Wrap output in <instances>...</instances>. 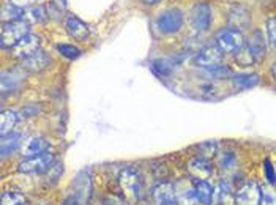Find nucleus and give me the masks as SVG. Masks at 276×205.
<instances>
[{
  "instance_id": "1",
  "label": "nucleus",
  "mask_w": 276,
  "mask_h": 205,
  "mask_svg": "<svg viewBox=\"0 0 276 205\" xmlns=\"http://www.w3.org/2000/svg\"><path fill=\"white\" fill-rule=\"evenodd\" d=\"M118 183L125 196L133 201H136L142 193V174L139 172V169L133 166H128L120 171Z\"/></svg>"
},
{
  "instance_id": "2",
  "label": "nucleus",
  "mask_w": 276,
  "mask_h": 205,
  "mask_svg": "<svg viewBox=\"0 0 276 205\" xmlns=\"http://www.w3.org/2000/svg\"><path fill=\"white\" fill-rule=\"evenodd\" d=\"M30 33V27L25 21H15V23H5L2 27V37H0V45L2 47L13 49L25 35Z\"/></svg>"
},
{
  "instance_id": "3",
  "label": "nucleus",
  "mask_w": 276,
  "mask_h": 205,
  "mask_svg": "<svg viewBox=\"0 0 276 205\" xmlns=\"http://www.w3.org/2000/svg\"><path fill=\"white\" fill-rule=\"evenodd\" d=\"M54 162H55V157L47 152L43 155H38V157L27 158L19 164L18 171L21 174H45L51 171Z\"/></svg>"
},
{
  "instance_id": "4",
  "label": "nucleus",
  "mask_w": 276,
  "mask_h": 205,
  "mask_svg": "<svg viewBox=\"0 0 276 205\" xmlns=\"http://www.w3.org/2000/svg\"><path fill=\"white\" fill-rule=\"evenodd\" d=\"M183 25V13L179 8H169L160 13L157 18V27L161 33H177Z\"/></svg>"
},
{
  "instance_id": "5",
  "label": "nucleus",
  "mask_w": 276,
  "mask_h": 205,
  "mask_svg": "<svg viewBox=\"0 0 276 205\" xmlns=\"http://www.w3.org/2000/svg\"><path fill=\"white\" fill-rule=\"evenodd\" d=\"M216 45L223 52H235L245 46L243 33L235 29H224L216 35Z\"/></svg>"
},
{
  "instance_id": "6",
  "label": "nucleus",
  "mask_w": 276,
  "mask_h": 205,
  "mask_svg": "<svg viewBox=\"0 0 276 205\" xmlns=\"http://www.w3.org/2000/svg\"><path fill=\"white\" fill-rule=\"evenodd\" d=\"M152 205H179L175 186L171 183H157L150 191Z\"/></svg>"
},
{
  "instance_id": "7",
  "label": "nucleus",
  "mask_w": 276,
  "mask_h": 205,
  "mask_svg": "<svg viewBox=\"0 0 276 205\" xmlns=\"http://www.w3.org/2000/svg\"><path fill=\"white\" fill-rule=\"evenodd\" d=\"M191 25L196 32H207L211 25V8L208 3L199 2L191 10Z\"/></svg>"
},
{
  "instance_id": "8",
  "label": "nucleus",
  "mask_w": 276,
  "mask_h": 205,
  "mask_svg": "<svg viewBox=\"0 0 276 205\" xmlns=\"http://www.w3.org/2000/svg\"><path fill=\"white\" fill-rule=\"evenodd\" d=\"M51 148V142L43 137V136H30L25 140H23V145H21V155L25 158H33L38 157V155H43L49 152Z\"/></svg>"
},
{
  "instance_id": "9",
  "label": "nucleus",
  "mask_w": 276,
  "mask_h": 205,
  "mask_svg": "<svg viewBox=\"0 0 276 205\" xmlns=\"http://www.w3.org/2000/svg\"><path fill=\"white\" fill-rule=\"evenodd\" d=\"M25 79V69L21 68H11L6 69L2 73V81H0V89H2V93H13L16 91Z\"/></svg>"
},
{
  "instance_id": "10",
  "label": "nucleus",
  "mask_w": 276,
  "mask_h": 205,
  "mask_svg": "<svg viewBox=\"0 0 276 205\" xmlns=\"http://www.w3.org/2000/svg\"><path fill=\"white\" fill-rule=\"evenodd\" d=\"M221 59H223V51L218 47V45H208L197 51L193 62L197 67L207 68L211 65H216V63L221 62Z\"/></svg>"
},
{
  "instance_id": "11",
  "label": "nucleus",
  "mask_w": 276,
  "mask_h": 205,
  "mask_svg": "<svg viewBox=\"0 0 276 205\" xmlns=\"http://www.w3.org/2000/svg\"><path fill=\"white\" fill-rule=\"evenodd\" d=\"M38 49H40V38L37 37V35L29 33L11 49V54L15 55L16 59L24 60L27 57H30L32 54L37 52Z\"/></svg>"
},
{
  "instance_id": "12",
  "label": "nucleus",
  "mask_w": 276,
  "mask_h": 205,
  "mask_svg": "<svg viewBox=\"0 0 276 205\" xmlns=\"http://www.w3.org/2000/svg\"><path fill=\"white\" fill-rule=\"evenodd\" d=\"M65 29L68 32V35L71 38L77 40V41H87L90 37V29L89 25L84 23L82 19H79L74 15H68L65 19Z\"/></svg>"
},
{
  "instance_id": "13",
  "label": "nucleus",
  "mask_w": 276,
  "mask_h": 205,
  "mask_svg": "<svg viewBox=\"0 0 276 205\" xmlns=\"http://www.w3.org/2000/svg\"><path fill=\"white\" fill-rule=\"evenodd\" d=\"M259 201H260V189L253 182H248L243 186H240L235 194L237 205H259Z\"/></svg>"
},
{
  "instance_id": "14",
  "label": "nucleus",
  "mask_w": 276,
  "mask_h": 205,
  "mask_svg": "<svg viewBox=\"0 0 276 205\" xmlns=\"http://www.w3.org/2000/svg\"><path fill=\"white\" fill-rule=\"evenodd\" d=\"M188 171L194 179L205 180V179H210L211 174H213V166H211L210 159L199 155V157H194L188 161Z\"/></svg>"
},
{
  "instance_id": "15",
  "label": "nucleus",
  "mask_w": 276,
  "mask_h": 205,
  "mask_svg": "<svg viewBox=\"0 0 276 205\" xmlns=\"http://www.w3.org/2000/svg\"><path fill=\"white\" fill-rule=\"evenodd\" d=\"M49 63H51V57H49L45 51L38 49L30 57L24 59L23 63H21V67H23L27 73H40L49 67Z\"/></svg>"
},
{
  "instance_id": "16",
  "label": "nucleus",
  "mask_w": 276,
  "mask_h": 205,
  "mask_svg": "<svg viewBox=\"0 0 276 205\" xmlns=\"http://www.w3.org/2000/svg\"><path fill=\"white\" fill-rule=\"evenodd\" d=\"M193 188H194V193L197 197V202H201L202 205L211 204V201H213V186H211L207 180L194 179Z\"/></svg>"
},
{
  "instance_id": "17",
  "label": "nucleus",
  "mask_w": 276,
  "mask_h": 205,
  "mask_svg": "<svg viewBox=\"0 0 276 205\" xmlns=\"http://www.w3.org/2000/svg\"><path fill=\"white\" fill-rule=\"evenodd\" d=\"M251 23V16L250 11L243 6H233V8L229 11V25L233 27L235 30L238 29H245Z\"/></svg>"
},
{
  "instance_id": "18",
  "label": "nucleus",
  "mask_w": 276,
  "mask_h": 205,
  "mask_svg": "<svg viewBox=\"0 0 276 205\" xmlns=\"http://www.w3.org/2000/svg\"><path fill=\"white\" fill-rule=\"evenodd\" d=\"M21 145H23V134L19 133H10L6 136L2 137V142H0V152H2V157H8L13 155L16 150H21Z\"/></svg>"
},
{
  "instance_id": "19",
  "label": "nucleus",
  "mask_w": 276,
  "mask_h": 205,
  "mask_svg": "<svg viewBox=\"0 0 276 205\" xmlns=\"http://www.w3.org/2000/svg\"><path fill=\"white\" fill-rule=\"evenodd\" d=\"M177 65H179V62H177L175 59H155L150 63L152 71L160 77L171 76L177 69Z\"/></svg>"
},
{
  "instance_id": "20",
  "label": "nucleus",
  "mask_w": 276,
  "mask_h": 205,
  "mask_svg": "<svg viewBox=\"0 0 276 205\" xmlns=\"http://www.w3.org/2000/svg\"><path fill=\"white\" fill-rule=\"evenodd\" d=\"M248 47H250V51L256 62H260L265 57L267 47H265V38H264V35H262V32L257 30L253 33V37L250 38V41H248Z\"/></svg>"
},
{
  "instance_id": "21",
  "label": "nucleus",
  "mask_w": 276,
  "mask_h": 205,
  "mask_svg": "<svg viewBox=\"0 0 276 205\" xmlns=\"http://www.w3.org/2000/svg\"><path fill=\"white\" fill-rule=\"evenodd\" d=\"M19 120V115L15 111H2L0 115V136H6V134L13 133V128L16 126Z\"/></svg>"
},
{
  "instance_id": "22",
  "label": "nucleus",
  "mask_w": 276,
  "mask_h": 205,
  "mask_svg": "<svg viewBox=\"0 0 276 205\" xmlns=\"http://www.w3.org/2000/svg\"><path fill=\"white\" fill-rule=\"evenodd\" d=\"M232 82L238 90H248L257 86L259 76L257 74H235V76H232Z\"/></svg>"
},
{
  "instance_id": "23",
  "label": "nucleus",
  "mask_w": 276,
  "mask_h": 205,
  "mask_svg": "<svg viewBox=\"0 0 276 205\" xmlns=\"http://www.w3.org/2000/svg\"><path fill=\"white\" fill-rule=\"evenodd\" d=\"M204 71L208 79H228V77L232 76V69L228 65H219V63L207 67Z\"/></svg>"
},
{
  "instance_id": "24",
  "label": "nucleus",
  "mask_w": 276,
  "mask_h": 205,
  "mask_svg": "<svg viewBox=\"0 0 276 205\" xmlns=\"http://www.w3.org/2000/svg\"><path fill=\"white\" fill-rule=\"evenodd\" d=\"M23 15H24V10L19 8V6H16V5H13L11 2L3 5V8H2V21L3 23L23 21Z\"/></svg>"
},
{
  "instance_id": "25",
  "label": "nucleus",
  "mask_w": 276,
  "mask_h": 205,
  "mask_svg": "<svg viewBox=\"0 0 276 205\" xmlns=\"http://www.w3.org/2000/svg\"><path fill=\"white\" fill-rule=\"evenodd\" d=\"M0 205H29L24 194L18 193V191H6L2 194Z\"/></svg>"
},
{
  "instance_id": "26",
  "label": "nucleus",
  "mask_w": 276,
  "mask_h": 205,
  "mask_svg": "<svg viewBox=\"0 0 276 205\" xmlns=\"http://www.w3.org/2000/svg\"><path fill=\"white\" fill-rule=\"evenodd\" d=\"M233 59H235V62L238 63V65H243V67H250L251 63L256 62V60H254L253 54H251L250 47H248L246 43H245L243 47H240L238 51L233 52Z\"/></svg>"
},
{
  "instance_id": "27",
  "label": "nucleus",
  "mask_w": 276,
  "mask_h": 205,
  "mask_svg": "<svg viewBox=\"0 0 276 205\" xmlns=\"http://www.w3.org/2000/svg\"><path fill=\"white\" fill-rule=\"evenodd\" d=\"M218 166L221 171H232L233 167L237 166V157H235V153L233 152H224L221 157H219L218 159Z\"/></svg>"
},
{
  "instance_id": "28",
  "label": "nucleus",
  "mask_w": 276,
  "mask_h": 205,
  "mask_svg": "<svg viewBox=\"0 0 276 205\" xmlns=\"http://www.w3.org/2000/svg\"><path fill=\"white\" fill-rule=\"evenodd\" d=\"M177 199H179V205H193L197 197L194 193V188H186V189H177Z\"/></svg>"
},
{
  "instance_id": "29",
  "label": "nucleus",
  "mask_w": 276,
  "mask_h": 205,
  "mask_svg": "<svg viewBox=\"0 0 276 205\" xmlns=\"http://www.w3.org/2000/svg\"><path fill=\"white\" fill-rule=\"evenodd\" d=\"M260 201L259 205H276V193L270 186H259Z\"/></svg>"
},
{
  "instance_id": "30",
  "label": "nucleus",
  "mask_w": 276,
  "mask_h": 205,
  "mask_svg": "<svg viewBox=\"0 0 276 205\" xmlns=\"http://www.w3.org/2000/svg\"><path fill=\"white\" fill-rule=\"evenodd\" d=\"M199 150H201V157L210 159L218 153V142L216 140H207V142H202L199 145Z\"/></svg>"
},
{
  "instance_id": "31",
  "label": "nucleus",
  "mask_w": 276,
  "mask_h": 205,
  "mask_svg": "<svg viewBox=\"0 0 276 205\" xmlns=\"http://www.w3.org/2000/svg\"><path fill=\"white\" fill-rule=\"evenodd\" d=\"M55 47H57V51L63 55V57H67L69 60H74L81 55V49L73 45H57Z\"/></svg>"
},
{
  "instance_id": "32",
  "label": "nucleus",
  "mask_w": 276,
  "mask_h": 205,
  "mask_svg": "<svg viewBox=\"0 0 276 205\" xmlns=\"http://www.w3.org/2000/svg\"><path fill=\"white\" fill-rule=\"evenodd\" d=\"M29 15H30L32 21H35V23H45V21H47V18H49L47 11H46V6H43V5L33 6Z\"/></svg>"
},
{
  "instance_id": "33",
  "label": "nucleus",
  "mask_w": 276,
  "mask_h": 205,
  "mask_svg": "<svg viewBox=\"0 0 276 205\" xmlns=\"http://www.w3.org/2000/svg\"><path fill=\"white\" fill-rule=\"evenodd\" d=\"M199 91H201V95L205 96V98H213L218 91V87L213 82H205V84H201L199 86Z\"/></svg>"
},
{
  "instance_id": "34",
  "label": "nucleus",
  "mask_w": 276,
  "mask_h": 205,
  "mask_svg": "<svg viewBox=\"0 0 276 205\" xmlns=\"http://www.w3.org/2000/svg\"><path fill=\"white\" fill-rule=\"evenodd\" d=\"M84 202H86V197L82 196V191H74L73 194L67 197L63 205H84Z\"/></svg>"
},
{
  "instance_id": "35",
  "label": "nucleus",
  "mask_w": 276,
  "mask_h": 205,
  "mask_svg": "<svg viewBox=\"0 0 276 205\" xmlns=\"http://www.w3.org/2000/svg\"><path fill=\"white\" fill-rule=\"evenodd\" d=\"M264 172H265V179L268 180L270 185H276V172L273 169V164L270 159H265L264 162Z\"/></svg>"
},
{
  "instance_id": "36",
  "label": "nucleus",
  "mask_w": 276,
  "mask_h": 205,
  "mask_svg": "<svg viewBox=\"0 0 276 205\" xmlns=\"http://www.w3.org/2000/svg\"><path fill=\"white\" fill-rule=\"evenodd\" d=\"M267 35L270 45L276 49V19H270L267 23Z\"/></svg>"
},
{
  "instance_id": "37",
  "label": "nucleus",
  "mask_w": 276,
  "mask_h": 205,
  "mask_svg": "<svg viewBox=\"0 0 276 205\" xmlns=\"http://www.w3.org/2000/svg\"><path fill=\"white\" fill-rule=\"evenodd\" d=\"M10 2L13 3V5H16V6H19V8H29V6H33L35 3L38 2V0H10Z\"/></svg>"
},
{
  "instance_id": "38",
  "label": "nucleus",
  "mask_w": 276,
  "mask_h": 205,
  "mask_svg": "<svg viewBox=\"0 0 276 205\" xmlns=\"http://www.w3.org/2000/svg\"><path fill=\"white\" fill-rule=\"evenodd\" d=\"M40 112V108L37 104H30V106H27V108L23 109V115L25 117H33V115H37Z\"/></svg>"
},
{
  "instance_id": "39",
  "label": "nucleus",
  "mask_w": 276,
  "mask_h": 205,
  "mask_svg": "<svg viewBox=\"0 0 276 205\" xmlns=\"http://www.w3.org/2000/svg\"><path fill=\"white\" fill-rule=\"evenodd\" d=\"M62 172H63V167H62L60 164H54V166L51 167V171L47 172V177H52L51 182H55V180H57V177H59Z\"/></svg>"
},
{
  "instance_id": "40",
  "label": "nucleus",
  "mask_w": 276,
  "mask_h": 205,
  "mask_svg": "<svg viewBox=\"0 0 276 205\" xmlns=\"http://www.w3.org/2000/svg\"><path fill=\"white\" fill-rule=\"evenodd\" d=\"M52 6L57 8L59 11H65L67 10V0H52Z\"/></svg>"
},
{
  "instance_id": "41",
  "label": "nucleus",
  "mask_w": 276,
  "mask_h": 205,
  "mask_svg": "<svg viewBox=\"0 0 276 205\" xmlns=\"http://www.w3.org/2000/svg\"><path fill=\"white\" fill-rule=\"evenodd\" d=\"M145 3H148V5H153V3H158V2H161V0H144Z\"/></svg>"
},
{
  "instance_id": "42",
  "label": "nucleus",
  "mask_w": 276,
  "mask_h": 205,
  "mask_svg": "<svg viewBox=\"0 0 276 205\" xmlns=\"http://www.w3.org/2000/svg\"><path fill=\"white\" fill-rule=\"evenodd\" d=\"M273 76L276 77V62H275V65H273Z\"/></svg>"
}]
</instances>
